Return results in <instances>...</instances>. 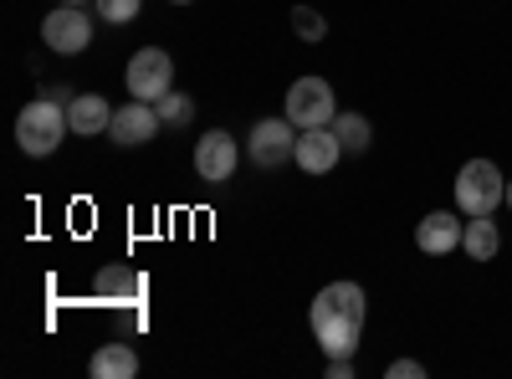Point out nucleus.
Segmentation results:
<instances>
[{
  "label": "nucleus",
  "instance_id": "f257e3e1",
  "mask_svg": "<svg viewBox=\"0 0 512 379\" xmlns=\"http://www.w3.org/2000/svg\"><path fill=\"white\" fill-rule=\"evenodd\" d=\"M364 313H369V298L359 282H328L313 308H308V323H313V339L328 359L338 354H359V333H364Z\"/></svg>",
  "mask_w": 512,
  "mask_h": 379
},
{
  "label": "nucleus",
  "instance_id": "f03ea898",
  "mask_svg": "<svg viewBox=\"0 0 512 379\" xmlns=\"http://www.w3.org/2000/svg\"><path fill=\"white\" fill-rule=\"evenodd\" d=\"M67 103H57V98H36V103H26L21 108V118H16V144H21V154H31V159H47V154H57V144L67 139Z\"/></svg>",
  "mask_w": 512,
  "mask_h": 379
},
{
  "label": "nucleus",
  "instance_id": "7ed1b4c3",
  "mask_svg": "<svg viewBox=\"0 0 512 379\" xmlns=\"http://www.w3.org/2000/svg\"><path fill=\"white\" fill-rule=\"evenodd\" d=\"M507 200V180L492 159H466L456 170V210L461 216H492Z\"/></svg>",
  "mask_w": 512,
  "mask_h": 379
},
{
  "label": "nucleus",
  "instance_id": "20e7f679",
  "mask_svg": "<svg viewBox=\"0 0 512 379\" xmlns=\"http://www.w3.org/2000/svg\"><path fill=\"white\" fill-rule=\"evenodd\" d=\"M287 123L292 129H328V123L338 118V98L323 77H297L287 88Z\"/></svg>",
  "mask_w": 512,
  "mask_h": 379
},
{
  "label": "nucleus",
  "instance_id": "39448f33",
  "mask_svg": "<svg viewBox=\"0 0 512 379\" xmlns=\"http://www.w3.org/2000/svg\"><path fill=\"white\" fill-rule=\"evenodd\" d=\"M297 134L303 129H292L287 113L282 118H262L246 134V159L256 164V170H282V164H292V154H297Z\"/></svg>",
  "mask_w": 512,
  "mask_h": 379
},
{
  "label": "nucleus",
  "instance_id": "423d86ee",
  "mask_svg": "<svg viewBox=\"0 0 512 379\" xmlns=\"http://www.w3.org/2000/svg\"><path fill=\"white\" fill-rule=\"evenodd\" d=\"M123 82H128V93H134V98H144V103H159L169 88H175V57H169V52H159V47H144V52H134V57H128V72H123Z\"/></svg>",
  "mask_w": 512,
  "mask_h": 379
},
{
  "label": "nucleus",
  "instance_id": "0eeeda50",
  "mask_svg": "<svg viewBox=\"0 0 512 379\" xmlns=\"http://www.w3.org/2000/svg\"><path fill=\"white\" fill-rule=\"evenodd\" d=\"M41 41H47V52H57V57L88 52V41H93V16L82 11V6H57L47 21H41Z\"/></svg>",
  "mask_w": 512,
  "mask_h": 379
},
{
  "label": "nucleus",
  "instance_id": "6e6552de",
  "mask_svg": "<svg viewBox=\"0 0 512 379\" xmlns=\"http://www.w3.org/2000/svg\"><path fill=\"white\" fill-rule=\"evenodd\" d=\"M236 159H241V149L226 129H210V134L195 139V175L210 180V185H226L236 175Z\"/></svg>",
  "mask_w": 512,
  "mask_h": 379
},
{
  "label": "nucleus",
  "instance_id": "1a4fd4ad",
  "mask_svg": "<svg viewBox=\"0 0 512 379\" xmlns=\"http://www.w3.org/2000/svg\"><path fill=\"white\" fill-rule=\"evenodd\" d=\"M164 129V118H159V108L154 103H144V98H134V103H123V108H113V144L118 149H139V144H149L154 134Z\"/></svg>",
  "mask_w": 512,
  "mask_h": 379
},
{
  "label": "nucleus",
  "instance_id": "9d476101",
  "mask_svg": "<svg viewBox=\"0 0 512 379\" xmlns=\"http://www.w3.org/2000/svg\"><path fill=\"white\" fill-rule=\"evenodd\" d=\"M338 159H344V144H338L333 123H328V129H303V134H297V154H292V164H297L303 175H328Z\"/></svg>",
  "mask_w": 512,
  "mask_h": 379
},
{
  "label": "nucleus",
  "instance_id": "9b49d317",
  "mask_svg": "<svg viewBox=\"0 0 512 379\" xmlns=\"http://www.w3.org/2000/svg\"><path fill=\"white\" fill-rule=\"evenodd\" d=\"M461 231H466L461 216H451V210H431V216L415 226V246L425 251V257H451V251L461 246Z\"/></svg>",
  "mask_w": 512,
  "mask_h": 379
},
{
  "label": "nucleus",
  "instance_id": "f8f14e48",
  "mask_svg": "<svg viewBox=\"0 0 512 379\" xmlns=\"http://www.w3.org/2000/svg\"><path fill=\"white\" fill-rule=\"evenodd\" d=\"M67 123H72L77 139H98V134L113 129V108H108V98H98V93H77V98L67 103Z\"/></svg>",
  "mask_w": 512,
  "mask_h": 379
},
{
  "label": "nucleus",
  "instance_id": "ddd939ff",
  "mask_svg": "<svg viewBox=\"0 0 512 379\" xmlns=\"http://www.w3.org/2000/svg\"><path fill=\"white\" fill-rule=\"evenodd\" d=\"M144 272H134V267H103L98 277H93V292L98 298H113V303H139L144 298Z\"/></svg>",
  "mask_w": 512,
  "mask_h": 379
},
{
  "label": "nucleus",
  "instance_id": "4468645a",
  "mask_svg": "<svg viewBox=\"0 0 512 379\" xmlns=\"http://www.w3.org/2000/svg\"><path fill=\"white\" fill-rule=\"evenodd\" d=\"M461 251L472 262H492L502 251V236H497V221L492 216H466V231H461Z\"/></svg>",
  "mask_w": 512,
  "mask_h": 379
},
{
  "label": "nucleus",
  "instance_id": "2eb2a0df",
  "mask_svg": "<svg viewBox=\"0 0 512 379\" xmlns=\"http://www.w3.org/2000/svg\"><path fill=\"white\" fill-rule=\"evenodd\" d=\"M88 369H93L98 379H134V374H139V354L128 349V344H103Z\"/></svg>",
  "mask_w": 512,
  "mask_h": 379
},
{
  "label": "nucleus",
  "instance_id": "dca6fc26",
  "mask_svg": "<svg viewBox=\"0 0 512 379\" xmlns=\"http://www.w3.org/2000/svg\"><path fill=\"white\" fill-rule=\"evenodd\" d=\"M333 134H338V144H344V154H364L374 144L369 118L364 113H344V108H338V118H333Z\"/></svg>",
  "mask_w": 512,
  "mask_h": 379
},
{
  "label": "nucleus",
  "instance_id": "f3484780",
  "mask_svg": "<svg viewBox=\"0 0 512 379\" xmlns=\"http://www.w3.org/2000/svg\"><path fill=\"white\" fill-rule=\"evenodd\" d=\"M154 108H159V118H164V129H185V123L195 118V98H185V93H175V88H169Z\"/></svg>",
  "mask_w": 512,
  "mask_h": 379
},
{
  "label": "nucleus",
  "instance_id": "a211bd4d",
  "mask_svg": "<svg viewBox=\"0 0 512 379\" xmlns=\"http://www.w3.org/2000/svg\"><path fill=\"white\" fill-rule=\"evenodd\" d=\"M292 31L303 36V41H323V36H328V21H323L313 6H292Z\"/></svg>",
  "mask_w": 512,
  "mask_h": 379
},
{
  "label": "nucleus",
  "instance_id": "6ab92c4d",
  "mask_svg": "<svg viewBox=\"0 0 512 379\" xmlns=\"http://www.w3.org/2000/svg\"><path fill=\"white\" fill-rule=\"evenodd\" d=\"M139 6L144 0H98V16L108 26H128V21H139Z\"/></svg>",
  "mask_w": 512,
  "mask_h": 379
},
{
  "label": "nucleus",
  "instance_id": "aec40b11",
  "mask_svg": "<svg viewBox=\"0 0 512 379\" xmlns=\"http://www.w3.org/2000/svg\"><path fill=\"white\" fill-rule=\"evenodd\" d=\"M384 374H390V379H425V364H415V359H395Z\"/></svg>",
  "mask_w": 512,
  "mask_h": 379
},
{
  "label": "nucleus",
  "instance_id": "412c9836",
  "mask_svg": "<svg viewBox=\"0 0 512 379\" xmlns=\"http://www.w3.org/2000/svg\"><path fill=\"white\" fill-rule=\"evenodd\" d=\"M349 374H354V359H349V354L328 359V379H349Z\"/></svg>",
  "mask_w": 512,
  "mask_h": 379
},
{
  "label": "nucleus",
  "instance_id": "4be33fe9",
  "mask_svg": "<svg viewBox=\"0 0 512 379\" xmlns=\"http://www.w3.org/2000/svg\"><path fill=\"white\" fill-rule=\"evenodd\" d=\"M502 205H507V210H512V180H507V200H502Z\"/></svg>",
  "mask_w": 512,
  "mask_h": 379
},
{
  "label": "nucleus",
  "instance_id": "5701e85b",
  "mask_svg": "<svg viewBox=\"0 0 512 379\" xmlns=\"http://www.w3.org/2000/svg\"><path fill=\"white\" fill-rule=\"evenodd\" d=\"M62 6H82V0H62Z\"/></svg>",
  "mask_w": 512,
  "mask_h": 379
},
{
  "label": "nucleus",
  "instance_id": "b1692460",
  "mask_svg": "<svg viewBox=\"0 0 512 379\" xmlns=\"http://www.w3.org/2000/svg\"><path fill=\"white\" fill-rule=\"evenodd\" d=\"M175 6H190V0H175Z\"/></svg>",
  "mask_w": 512,
  "mask_h": 379
}]
</instances>
